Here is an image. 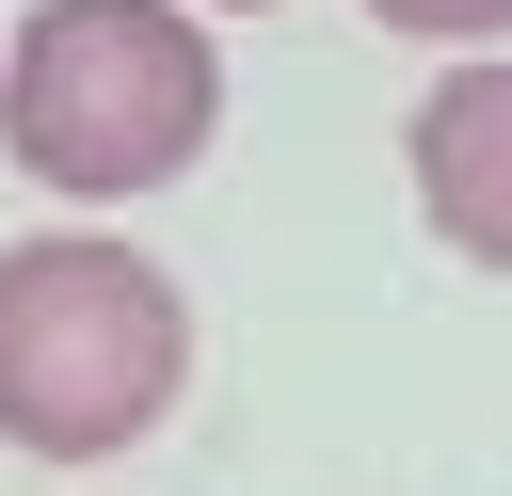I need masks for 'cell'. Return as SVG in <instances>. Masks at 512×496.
<instances>
[{
	"label": "cell",
	"instance_id": "obj_1",
	"mask_svg": "<svg viewBox=\"0 0 512 496\" xmlns=\"http://www.w3.org/2000/svg\"><path fill=\"white\" fill-rule=\"evenodd\" d=\"M224 128V48L192 0H32L0 32V160L64 208L192 176Z\"/></svg>",
	"mask_w": 512,
	"mask_h": 496
},
{
	"label": "cell",
	"instance_id": "obj_2",
	"mask_svg": "<svg viewBox=\"0 0 512 496\" xmlns=\"http://www.w3.org/2000/svg\"><path fill=\"white\" fill-rule=\"evenodd\" d=\"M192 384V304L144 240H0V448L32 464H112L176 416Z\"/></svg>",
	"mask_w": 512,
	"mask_h": 496
},
{
	"label": "cell",
	"instance_id": "obj_3",
	"mask_svg": "<svg viewBox=\"0 0 512 496\" xmlns=\"http://www.w3.org/2000/svg\"><path fill=\"white\" fill-rule=\"evenodd\" d=\"M400 160H416L432 240H448V256H480V272H512V48H464V64L416 96Z\"/></svg>",
	"mask_w": 512,
	"mask_h": 496
},
{
	"label": "cell",
	"instance_id": "obj_4",
	"mask_svg": "<svg viewBox=\"0 0 512 496\" xmlns=\"http://www.w3.org/2000/svg\"><path fill=\"white\" fill-rule=\"evenodd\" d=\"M368 16L416 32V48H448V64H464V48H512V0H368Z\"/></svg>",
	"mask_w": 512,
	"mask_h": 496
},
{
	"label": "cell",
	"instance_id": "obj_5",
	"mask_svg": "<svg viewBox=\"0 0 512 496\" xmlns=\"http://www.w3.org/2000/svg\"><path fill=\"white\" fill-rule=\"evenodd\" d=\"M192 16H272V0H192Z\"/></svg>",
	"mask_w": 512,
	"mask_h": 496
}]
</instances>
